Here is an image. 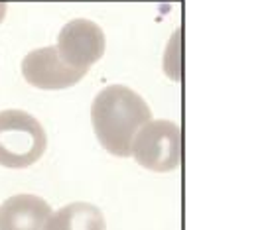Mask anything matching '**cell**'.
Instances as JSON below:
<instances>
[{
    "mask_svg": "<svg viewBox=\"0 0 272 230\" xmlns=\"http://www.w3.org/2000/svg\"><path fill=\"white\" fill-rule=\"evenodd\" d=\"M181 130L172 120H150L134 136L130 156L144 169L166 173L174 171L181 161Z\"/></svg>",
    "mask_w": 272,
    "mask_h": 230,
    "instance_id": "3",
    "label": "cell"
},
{
    "mask_svg": "<svg viewBox=\"0 0 272 230\" xmlns=\"http://www.w3.org/2000/svg\"><path fill=\"white\" fill-rule=\"evenodd\" d=\"M48 134L36 116L26 110H0V165L24 169L46 154Z\"/></svg>",
    "mask_w": 272,
    "mask_h": 230,
    "instance_id": "2",
    "label": "cell"
},
{
    "mask_svg": "<svg viewBox=\"0 0 272 230\" xmlns=\"http://www.w3.org/2000/svg\"><path fill=\"white\" fill-rule=\"evenodd\" d=\"M152 120L146 101L125 85H110L97 93L91 105V122L99 144L116 158L130 156L136 132Z\"/></svg>",
    "mask_w": 272,
    "mask_h": 230,
    "instance_id": "1",
    "label": "cell"
},
{
    "mask_svg": "<svg viewBox=\"0 0 272 230\" xmlns=\"http://www.w3.org/2000/svg\"><path fill=\"white\" fill-rule=\"evenodd\" d=\"M55 50L67 67L87 73L105 53V34L93 20L75 18L61 28Z\"/></svg>",
    "mask_w": 272,
    "mask_h": 230,
    "instance_id": "4",
    "label": "cell"
},
{
    "mask_svg": "<svg viewBox=\"0 0 272 230\" xmlns=\"http://www.w3.org/2000/svg\"><path fill=\"white\" fill-rule=\"evenodd\" d=\"M52 207L37 195H14L0 205V230H44Z\"/></svg>",
    "mask_w": 272,
    "mask_h": 230,
    "instance_id": "6",
    "label": "cell"
},
{
    "mask_svg": "<svg viewBox=\"0 0 272 230\" xmlns=\"http://www.w3.org/2000/svg\"><path fill=\"white\" fill-rule=\"evenodd\" d=\"M4 16H6V2H2V0H0V24H2Z\"/></svg>",
    "mask_w": 272,
    "mask_h": 230,
    "instance_id": "8",
    "label": "cell"
},
{
    "mask_svg": "<svg viewBox=\"0 0 272 230\" xmlns=\"http://www.w3.org/2000/svg\"><path fill=\"white\" fill-rule=\"evenodd\" d=\"M44 230H107V222L99 207L85 201H75L52 212Z\"/></svg>",
    "mask_w": 272,
    "mask_h": 230,
    "instance_id": "7",
    "label": "cell"
},
{
    "mask_svg": "<svg viewBox=\"0 0 272 230\" xmlns=\"http://www.w3.org/2000/svg\"><path fill=\"white\" fill-rule=\"evenodd\" d=\"M22 75L32 87L42 90H61L79 83L87 73L67 67L59 59L55 45H48L30 52L22 59Z\"/></svg>",
    "mask_w": 272,
    "mask_h": 230,
    "instance_id": "5",
    "label": "cell"
}]
</instances>
